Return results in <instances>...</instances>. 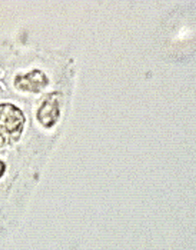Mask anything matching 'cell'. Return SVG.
Wrapping results in <instances>:
<instances>
[{
  "mask_svg": "<svg viewBox=\"0 0 196 250\" xmlns=\"http://www.w3.org/2000/svg\"><path fill=\"white\" fill-rule=\"evenodd\" d=\"M5 170V165L4 163L0 160V177L4 174Z\"/></svg>",
  "mask_w": 196,
  "mask_h": 250,
  "instance_id": "4",
  "label": "cell"
},
{
  "mask_svg": "<svg viewBox=\"0 0 196 250\" xmlns=\"http://www.w3.org/2000/svg\"><path fill=\"white\" fill-rule=\"evenodd\" d=\"M25 118L22 111L10 103L0 104V147L17 141L23 129Z\"/></svg>",
  "mask_w": 196,
  "mask_h": 250,
  "instance_id": "1",
  "label": "cell"
},
{
  "mask_svg": "<svg viewBox=\"0 0 196 250\" xmlns=\"http://www.w3.org/2000/svg\"><path fill=\"white\" fill-rule=\"evenodd\" d=\"M56 93L50 94L43 101L37 113V118L44 127H51L60 115L59 104Z\"/></svg>",
  "mask_w": 196,
  "mask_h": 250,
  "instance_id": "2",
  "label": "cell"
},
{
  "mask_svg": "<svg viewBox=\"0 0 196 250\" xmlns=\"http://www.w3.org/2000/svg\"><path fill=\"white\" fill-rule=\"evenodd\" d=\"M45 74L39 70H33L22 75H17L14 85L18 89L31 92H38L48 83Z\"/></svg>",
  "mask_w": 196,
  "mask_h": 250,
  "instance_id": "3",
  "label": "cell"
}]
</instances>
